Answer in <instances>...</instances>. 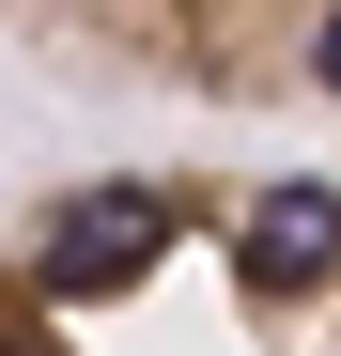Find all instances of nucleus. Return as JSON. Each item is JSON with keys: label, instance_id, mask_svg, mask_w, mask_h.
I'll return each instance as SVG.
<instances>
[{"label": "nucleus", "instance_id": "nucleus-2", "mask_svg": "<svg viewBox=\"0 0 341 356\" xmlns=\"http://www.w3.org/2000/svg\"><path fill=\"white\" fill-rule=\"evenodd\" d=\"M0 31L78 93L341 108V0H0Z\"/></svg>", "mask_w": 341, "mask_h": 356}, {"label": "nucleus", "instance_id": "nucleus-1", "mask_svg": "<svg viewBox=\"0 0 341 356\" xmlns=\"http://www.w3.org/2000/svg\"><path fill=\"white\" fill-rule=\"evenodd\" d=\"M0 356H341V170H78L0 217Z\"/></svg>", "mask_w": 341, "mask_h": 356}]
</instances>
